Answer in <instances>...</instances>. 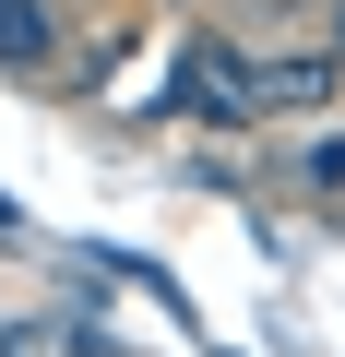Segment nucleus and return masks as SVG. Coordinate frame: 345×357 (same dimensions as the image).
<instances>
[{
  "label": "nucleus",
  "instance_id": "f257e3e1",
  "mask_svg": "<svg viewBox=\"0 0 345 357\" xmlns=\"http://www.w3.org/2000/svg\"><path fill=\"white\" fill-rule=\"evenodd\" d=\"M155 107H179V119H203V131H250V119H274V96H262V60L238 48V36H179V60H167V84H155Z\"/></svg>",
  "mask_w": 345,
  "mask_h": 357
},
{
  "label": "nucleus",
  "instance_id": "f03ea898",
  "mask_svg": "<svg viewBox=\"0 0 345 357\" xmlns=\"http://www.w3.org/2000/svg\"><path fill=\"white\" fill-rule=\"evenodd\" d=\"M60 60V13L48 0H0V72H48Z\"/></svg>",
  "mask_w": 345,
  "mask_h": 357
},
{
  "label": "nucleus",
  "instance_id": "7ed1b4c3",
  "mask_svg": "<svg viewBox=\"0 0 345 357\" xmlns=\"http://www.w3.org/2000/svg\"><path fill=\"white\" fill-rule=\"evenodd\" d=\"M262 96L274 107H321L333 96V60H262Z\"/></svg>",
  "mask_w": 345,
  "mask_h": 357
},
{
  "label": "nucleus",
  "instance_id": "20e7f679",
  "mask_svg": "<svg viewBox=\"0 0 345 357\" xmlns=\"http://www.w3.org/2000/svg\"><path fill=\"white\" fill-rule=\"evenodd\" d=\"M298 191H345V131H333V143H309V155H298Z\"/></svg>",
  "mask_w": 345,
  "mask_h": 357
}]
</instances>
